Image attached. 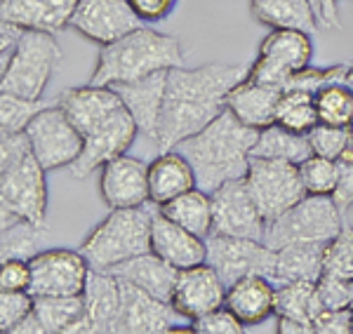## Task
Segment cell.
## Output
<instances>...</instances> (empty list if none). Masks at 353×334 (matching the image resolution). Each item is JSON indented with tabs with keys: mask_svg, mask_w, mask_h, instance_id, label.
<instances>
[{
	"mask_svg": "<svg viewBox=\"0 0 353 334\" xmlns=\"http://www.w3.org/2000/svg\"><path fill=\"white\" fill-rule=\"evenodd\" d=\"M250 64H203L198 69L174 66L168 71L165 104L158 127L156 146L174 149L179 141L208 127L226 109V94L248 76Z\"/></svg>",
	"mask_w": 353,
	"mask_h": 334,
	"instance_id": "cell-1",
	"label": "cell"
},
{
	"mask_svg": "<svg viewBox=\"0 0 353 334\" xmlns=\"http://www.w3.org/2000/svg\"><path fill=\"white\" fill-rule=\"evenodd\" d=\"M257 137L259 129L243 125L229 109H224L208 127L179 141L174 149L193 165L198 189L212 194L226 181L248 174Z\"/></svg>",
	"mask_w": 353,
	"mask_h": 334,
	"instance_id": "cell-2",
	"label": "cell"
},
{
	"mask_svg": "<svg viewBox=\"0 0 353 334\" xmlns=\"http://www.w3.org/2000/svg\"><path fill=\"white\" fill-rule=\"evenodd\" d=\"M174 66H184V50L179 38L153 31L149 26H139L118 41L101 45L92 78L88 83L113 87L118 83L170 71Z\"/></svg>",
	"mask_w": 353,
	"mask_h": 334,
	"instance_id": "cell-3",
	"label": "cell"
},
{
	"mask_svg": "<svg viewBox=\"0 0 353 334\" xmlns=\"http://www.w3.org/2000/svg\"><path fill=\"white\" fill-rule=\"evenodd\" d=\"M156 209V202L111 209L109 217L101 219L81 245L90 266L97 271H109L128 259L151 252V226Z\"/></svg>",
	"mask_w": 353,
	"mask_h": 334,
	"instance_id": "cell-4",
	"label": "cell"
},
{
	"mask_svg": "<svg viewBox=\"0 0 353 334\" xmlns=\"http://www.w3.org/2000/svg\"><path fill=\"white\" fill-rule=\"evenodd\" d=\"M61 61V48L54 33L26 31L10 54L8 64L0 66V92L26 99H43Z\"/></svg>",
	"mask_w": 353,
	"mask_h": 334,
	"instance_id": "cell-5",
	"label": "cell"
},
{
	"mask_svg": "<svg viewBox=\"0 0 353 334\" xmlns=\"http://www.w3.org/2000/svg\"><path fill=\"white\" fill-rule=\"evenodd\" d=\"M48 202V169L33 151L8 165H0V224L10 226L19 219L45 224Z\"/></svg>",
	"mask_w": 353,
	"mask_h": 334,
	"instance_id": "cell-6",
	"label": "cell"
},
{
	"mask_svg": "<svg viewBox=\"0 0 353 334\" xmlns=\"http://www.w3.org/2000/svg\"><path fill=\"white\" fill-rule=\"evenodd\" d=\"M344 226V212L332 196H304L294 207L266 226L264 242L273 250L285 245H327Z\"/></svg>",
	"mask_w": 353,
	"mask_h": 334,
	"instance_id": "cell-7",
	"label": "cell"
},
{
	"mask_svg": "<svg viewBox=\"0 0 353 334\" xmlns=\"http://www.w3.org/2000/svg\"><path fill=\"white\" fill-rule=\"evenodd\" d=\"M243 179L248 184L250 196L257 202L261 217L266 219V226L297 205L304 196H309L301 184L299 165L290 160L252 156L248 174Z\"/></svg>",
	"mask_w": 353,
	"mask_h": 334,
	"instance_id": "cell-8",
	"label": "cell"
},
{
	"mask_svg": "<svg viewBox=\"0 0 353 334\" xmlns=\"http://www.w3.org/2000/svg\"><path fill=\"white\" fill-rule=\"evenodd\" d=\"M311 33L297 31V28H271V33L259 45L257 56L250 61L248 78L283 87L294 71L311 66Z\"/></svg>",
	"mask_w": 353,
	"mask_h": 334,
	"instance_id": "cell-9",
	"label": "cell"
},
{
	"mask_svg": "<svg viewBox=\"0 0 353 334\" xmlns=\"http://www.w3.org/2000/svg\"><path fill=\"white\" fill-rule=\"evenodd\" d=\"M24 132L28 134V141H31L33 156L41 160V165L48 172L64 167L68 169L78 160V156L83 154L85 137L59 104L45 106L28 123Z\"/></svg>",
	"mask_w": 353,
	"mask_h": 334,
	"instance_id": "cell-10",
	"label": "cell"
},
{
	"mask_svg": "<svg viewBox=\"0 0 353 334\" xmlns=\"http://www.w3.org/2000/svg\"><path fill=\"white\" fill-rule=\"evenodd\" d=\"M205 242H208V264L217 271L226 287L245 275H266L273 280L276 250L264 240L210 233Z\"/></svg>",
	"mask_w": 353,
	"mask_h": 334,
	"instance_id": "cell-11",
	"label": "cell"
},
{
	"mask_svg": "<svg viewBox=\"0 0 353 334\" xmlns=\"http://www.w3.org/2000/svg\"><path fill=\"white\" fill-rule=\"evenodd\" d=\"M33 297H76L83 294L88 287L90 266L88 257L81 250H68V247H52V250H41L31 259Z\"/></svg>",
	"mask_w": 353,
	"mask_h": 334,
	"instance_id": "cell-12",
	"label": "cell"
},
{
	"mask_svg": "<svg viewBox=\"0 0 353 334\" xmlns=\"http://www.w3.org/2000/svg\"><path fill=\"white\" fill-rule=\"evenodd\" d=\"M212 233L264 240L266 219L250 196L245 179H233L212 191Z\"/></svg>",
	"mask_w": 353,
	"mask_h": 334,
	"instance_id": "cell-13",
	"label": "cell"
},
{
	"mask_svg": "<svg viewBox=\"0 0 353 334\" xmlns=\"http://www.w3.org/2000/svg\"><path fill=\"white\" fill-rule=\"evenodd\" d=\"M137 134H139V127H137L132 113L128 111V106H123L101 125H97L92 132L85 134L83 154L68 167V174L76 179H85L90 172L101 169V165H106L113 158L128 154Z\"/></svg>",
	"mask_w": 353,
	"mask_h": 334,
	"instance_id": "cell-14",
	"label": "cell"
},
{
	"mask_svg": "<svg viewBox=\"0 0 353 334\" xmlns=\"http://www.w3.org/2000/svg\"><path fill=\"white\" fill-rule=\"evenodd\" d=\"M68 26L101 48L144 26L128 0H78Z\"/></svg>",
	"mask_w": 353,
	"mask_h": 334,
	"instance_id": "cell-15",
	"label": "cell"
},
{
	"mask_svg": "<svg viewBox=\"0 0 353 334\" xmlns=\"http://www.w3.org/2000/svg\"><path fill=\"white\" fill-rule=\"evenodd\" d=\"M226 282L208 262L179 269L172 290V309L184 320H198L210 311L224 306Z\"/></svg>",
	"mask_w": 353,
	"mask_h": 334,
	"instance_id": "cell-16",
	"label": "cell"
},
{
	"mask_svg": "<svg viewBox=\"0 0 353 334\" xmlns=\"http://www.w3.org/2000/svg\"><path fill=\"white\" fill-rule=\"evenodd\" d=\"M99 191L101 200L111 209L146 205V202H151L149 165L128 154L113 158L106 165H101Z\"/></svg>",
	"mask_w": 353,
	"mask_h": 334,
	"instance_id": "cell-17",
	"label": "cell"
},
{
	"mask_svg": "<svg viewBox=\"0 0 353 334\" xmlns=\"http://www.w3.org/2000/svg\"><path fill=\"white\" fill-rule=\"evenodd\" d=\"M85 297V318L78 334H121V280L109 271L92 269Z\"/></svg>",
	"mask_w": 353,
	"mask_h": 334,
	"instance_id": "cell-18",
	"label": "cell"
},
{
	"mask_svg": "<svg viewBox=\"0 0 353 334\" xmlns=\"http://www.w3.org/2000/svg\"><path fill=\"white\" fill-rule=\"evenodd\" d=\"M123 309L121 334H161L172 332L179 320H184L170 302L153 297L132 282L121 280Z\"/></svg>",
	"mask_w": 353,
	"mask_h": 334,
	"instance_id": "cell-19",
	"label": "cell"
},
{
	"mask_svg": "<svg viewBox=\"0 0 353 334\" xmlns=\"http://www.w3.org/2000/svg\"><path fill=\"white\" fill-rule=\"evenodd\" d=\"M165 85H168V71H158L151 76L137 78V81L113 85L121 94L123 104L132 113L137 127L146 139L156 144L158 127H161L163 104H165Z\"/></svg>",
	"mask_w": 353,
	"mask_h": 334,
	"instance_id": "cell-20",
	"label": "cell"
},
{
	"mask_svg": "<svg viewBox=\"0 0 353 334\" xmlns=\"http://www.w3.org/2000/svg\"><path fill=\"white\" fill-rule=\"evenodd\" d=\"M57 104L66 111L73 125L81 129L85 137L97 125L111 118L118 109H123V99L111 85H81V87H68L59 94Z\"/></svg>",
	"mask_w": 353,
	"mask_h": 334,
	"instance_id": "cell-21",
	"label": "cell"
},
{
	"mask_svg": "<svg viewBox=\"0 0 353 334\" xmlns=\"http://www.w3.org/2000/svg\"><path fill=\"white\" fill-rule=\"evenodd\" d=\"M151 252L172 264L174 269H186L208 262V242L205 238L191 233L189 229L174 224L161 209H156L151 226Z\"/></svg>",
	"mask_w": 353,
	"mask_h": 334,
	"instance_id": "cell-22",
	"label": "cell"
},
{
	"mask_svg": "<svg viewBox=\"0 0 353 334\" xmlns=\"http://www.w3.org/2000/svg\"><path fill=\"white\" fill-rule=\"evenodd\" d=\"M224 306L245 327L261 325L276 315V282L266 275H245L226 287Z\"/></svg>",
	"mask_w": 353,
	"mask_h": 334,
	"instance_id": "cell-23",
	"label": "cell"
},
{
	"mask_svg": "<svg viewBox=\"0 0 353 334\" xmlns=\"http://www.w3.org/2000/svg\"><path fill=\"white\" fill-rule=\"evenodd\" d=\"M283 97V87L257 83L245 76L236 87L226 94V109H229L243 125L264 129L276 123V109Z\"/></svg>",
	"mask_w": 353,
	"mask_h": 334,
	"instance_id": "cell-24",
	"label": "cell"
},
{
	"mask_svg": "<svg viewBox=\"0 0 353 334\" xmlns=\"http://www.w3.org/2000/svg\"><path fill=\"white\" fill-rule=\"evenodd\" d=\"M78 0H0V19L26 31L59 33L68 26Z\"/></svg>",
	"mask_w": 353,
	"mask_h": 334,
	"instance_id": "cell-25",
	"label": "cell"
},
{
	"mask_svg": "<svg viewBox=\"0 0 353 334\" xmlns=\"http://www.w3.org/2000/svg\"><path fill=\"white\" fill-rule=\"evenodd\" d=\"M196 186L198 181L193 165L176 149L161 151V156H156L149 163V194L151 202H156L158 207Z\"/></svg>",
	"mask_w": 353,
	"mask_h": 334,
	"instance_id": "cell-26",
	"label": "cell"
},
{
	"mask_svg": "<svg viewBox=\"0 0 353 334\" xmlns=\"http://www.w3.org/2000/svg\"><path fill=\"white\" fill-rule=\"evenodd\" d=\"M109 273L116 275L118 280L132 282V285L141 287L144 292L163 299V302H170L179 269H174L172 264L161 259L156 252H144L139 257H132L128 262L113 266V269H109Z\"/></svg>",
	"mask_w": 353,
	"mask_h": 334,
	"instance_id": "cell-27",
	"label": "cell"
},
{
	"mask_svg": "<svg viewBox=\"0 0 353 334\" xmlns=\"http://www.w3.org/2000/svg\"><path fill=\"white\" fill-rule=\"evenodd\" d=\"M323 262H325V245H285L276 250V273L273 282H318L323 275Z\"/></svg>",
	"mask_w": 353,
	"mask_h": 334,
	"instance_id": "cell-28",
	"label": "cell"
},
{
	"mask_svg": "<svg viewBox=\"0 0 353 334\" xmlns=\"http://www.w3.org/2000/svg\"><path fill=\"white\" fill-rule=\"evenodd\" d=\"M250 12L269 28H297L313 33L318 17L309 0H250Z\"/></svg>",
	"mask_w": 353,
	"mask_h": 334,
	"instance_id": "cell-29",
	"label": "cell"
},
{
	"mask_svg": "<svg viewBox=\"0 0 353 334\" xmlns=\"http://www.w3.org/2000/svg\"><path fill=\"white\" fill-rule=\"evenodd\" d=\"M174 224L189 229L191 233L208 238L212 233V196L203 189H191L186 194L176 196L174 200L158 207Z\"/></svg>",
	"mask_w": 353,
	"mask_h": 334,
	"instance_id": "cell-30",
	"label": "cell"
},
{
	"mask_svg": "<svg viewBox=\"0 0 353 334\" xmlns=\"http://www.w3.org/2000/svg\"><path fill=\"white\" fill-rule=\"evenodd\" d=\"M311 154L313 151L309 134H297L292 129L278 125V123L259 129V137L252 146L254 158H278V160H290L297 165Z\"/></svg>",
	"mask_w": 353,
	"mask_h": 334,
	"instance_id": "cell-31",
	"label": "cell"
},
{
	"mask_svg": "<svg viewBox=\"0 0 353 334\" xmlns=\"http://www.w3.org/2000/svg\"><path fill=\"white\" fill-rule=\"evenodd\" d=\"M36 313L48 334H78L85 318V297H36Z\"/></svg>",
	"mask_w": 353,
	"mask_h": 334,
	"instance_id": "cell-32",
	"label": "cell"
},
{
	"mask_svg": "<svg viewBox=\"0 0 353 334\" xmlns=\"http://www.w3.org/2000/svg\"><path fill=\"white\" fill-rule=\"evenodd\" d=\"M325 309L318 297L316 282H281L276 285V315L301 320L313 327V320Z\"/></svg>",
	"mask_w": 353,
	"mask_h": 334,
	"instance_id": "cell-33",
	"label": "cell"
},
{
	"mask_svg": "<svg viewBox=\"0 0 353 334\" xmlns=\"http://www.w3.org/2000/svg\"><path fill=\"white\" fill-rule=\"evenodd\" d=\"M48 224H33L26 219L3 226L0 233V257H19V259H31L33 254L43 250V245L48 242Z\"/></svg>",
	"mask_w": 353,
	"mask_h": 334,
	"instance_id": "cell-34",
	"label": "cell"
},
{
	"mask_svg": "<svg viewBox=\"0 0 353 334\" xmlns=\"http://www.w3.org/2000/svg\"><path fill=\"white\" fill-rule=\"evenodd\" d=\"M276 123L297 134H309L318 125L316 97L309 92L283 90V97L276 109Z\"/></svg>",
	"mask_w": 353,
	"mask_h": 334,
	"instance_id": "cell-35",
	"label": "cell"
},
{
	"mask_svg": "<svg viewBox=\"0 0 353 334\" xmlns=\"http://www.w3.org/2000/svg\"><path fill=\"white\" fill-rule=\"evenodd\" d=\"M318 123L353 127V92L344 81L330 83L316 92Z\"/></svg>",
	"mask_w": 353,
	"mask_h": 334,
	"instance_id": "cell-36",
	"label": "cell"
},
{
	"mask_svg": "<svg viewBox=\"0 0 353 334\" xmlns=\"http://www.w3.org/2000/svg\"><path fill=\"white\" fill-rule=\"evenodd\" d=\"M45 109L43 99H26L10 92H0V132L14 134L24 132L28 123Z\"/></svg>",
	"mask_w": 353,
	"mask_h": 334,
	"instance_id": "cell-37",
	"label": "cell"
},
{
	"mask_svg": "<svg viewBox=\"0 0 353 334\" xmlns=\"http://www.w3.org/2000/svg\"><path fill=\"white\" fill-rule=\"evenodd\" d=\"M299 174L309 196H332L337 186V160L311 154L299 163Z\"/></svg>",
	"mask_w": 353,
	"mask_h": 334,
	"instance_id": "cell-38",
	"label": "cell"
},
{
	"mask_svg": "<svg viewBox=\"0 0 353 334\" xmlns=\"http://www.w3.org/2000/svg\"><path fill=\"white\" fill-rule=\"evenodd\" d=\"M323 275L353 282V226L344 224L339 233L325 245Z\"/></svg>",
	"mask_w": 353,
	"mask_h": 334,
	"instance_id": "cell-39",
	"label": "cell"
},
{
	"mask_svg": "<svg viewBox=\"0 0 353 334\" xmlns=\"http://www.w3.org/2000/svg\"><path fill=\"white\" fill-rule=\"evenodd\" d=\"M349 69V64H334L325 66V69H316V66H306L301 71H294L288 78L283 90H294V92H309L316 97L318 90H323L330 83L344 81V73Z\"/></svg>",
	"mask_w": 353,
	"mask_h": 334,
	"instance_id": "cell-40",
	"label": "cell"
},
{
	"mask_svg": "<svg viewBox=\"0 0 353 334\" xmlns=\"http://www.w3.org/2000/svg\"><path fill=\"white\" fill-rule=\"evenodd\" d=\"M309 141H311L313 154L337 160V158L353 144V127H337V125L318 123L309 132Z\"/></svg>",
	"mask_w": 353,
	"mask_h": 334,
	"instance_id": "cell-41",
	"label": "cell"
},
{
	"mask_svg": "<svg viewBox=\"0 0 353 334\" xmlns=\"http://www.w3.org/2000/svg\"><path fill=\"white\" fill-rule=\"evenodd\" d=\"M36 309V297L28 290H0V330L10 334Z\"/></svg>",
	"mask_w": 353,
	"mask_h": 334,
	"instance_id": "cell-42",
	"label": "cell"
},
{
	"mask_svg": "<svg viewBox=\"0 0 353 334\" xmlns=\"http://www.w3.org/2000/svg\"><path fill=\"white\" fill-rule=\"evenodd\" d=\"M191 325L193 332H201V334H241L245 330L243 322L226 306L210 311V313L201 315L198 320H193Z\"/></svg>",
	"mask_w": 353,
	"mask_h": 334,
	"instance_id": "cell-43",
	"label": "cell"
},
{
	"mask_svg": "<svg viewBox=\"0 0 353 334\" xmlns=\"http://www.w3.org/2000/svg\"><path fill=\"white\" fill-rule=\"evenodd\" d=\"M332 200L341 212L353 207V144L337 158V186Z\"/></svg>",
	"mask_w": 353,
	"mask_h": 334,
	"instance_id": "cell-44",
	"label": "cell"
},
{
	"mask_svg": "<svg viewBox=\"0 0 353 334\" xmlns=\"http://www.w3.org/2000/svg\"><path fill=\"white\" fill-rule=\"evenodd\" d=\"M33 271L28 259L10 257L0 266V290H31Z\"/></svg>",
	"mask_w": 353,
	"mask_h": 334,
	"instance_id": "cell-45",
	"label": "cell"
},
{
	"mask_svg": "<svg viewBox=\"0 0 353 334\" xmlns=\"http://www.w3.org/2000/svg\"><path fill=\"white\" fill-rule=\"evenodd\" d=\"M313 334H353V309H323L313 320Z\"/></svg>",
	"mask_w": 353,
	"mask_h": 334,
	"instance_id": "cell-46",
	"label": "cell"
},
{
	"mask_svg": "<svg viewBox=\"0 0 353 334\" xmlns=\"http://www.w3.org/2000/svg\"><path fill=\"white\" fill-rule=\"evenodd\" d=\"M318 285V297H321L325 309H349L351 306V282L332 278V275H321Z\"/></svg>",
	"mask_w": 353,
	"mask_h": 334,
	"instance_id": "cell-47",
	"label": "cell"
},
{
	"mask_svg": "<svg viewBox=\"0 0 353 334\" xmlns=\"http://www.w3.org/2000/svg\"><path fill=\"white\" fill-rule=\"evenodd\" d=\"M128 3L144 24H156L174 12L179 0H128Z\"/></svg>",
	"mask_w": 353,
	"mask_h": 334,
	"instance_id": "cell-48",
	"label": "cell"
},
{
	"mask_svg": "<svg viewBox=\"0 0 353 334\" xmlns=\"http://www.w3.org/2000/svg\"><path fill=\"white\" fill-rule=\"evenodd\" d=\"M26 33V28H21V26H17L12 24V21H3L0 19V66H5L8 64V59H10V54L14 52V48H17V43L21 41V36Z\"/></svg>",
	"mask_w": 353,
	"mask_h": 334,
	"instance_id": "cell-49",
	"label": "cell"
},
{
	"mask_svg": "<svg viewBox=\"0 0 353 334\" xmlns=\"http://www.w3.org/2000/svg\"><path fill=\"white\" fill-rule=\"evenodd\" d=\"M313 12L318 17V26L341 28L339 21V0H309Z\"/></svg>",
	"mask_w": 353,
	"mask_h": 334,
	"instance_id": "cell-50",
	"label": "cell"
},
{
	"mask_svg": "<svg viewBox=\"0 0 353 334\" xmlns=\"http://www.w3.org/2000/svg\"><path fill=\"white\" fill-rule=\"evenodd\" d=\"M276 318H278L276 330L281 334H313V327L306 325V322H301V320L285 318V315H276Z\"/></svg>",
	"mask_w": 353,
	"mask_h": 334,
	"instance_id": "cell-51",
	"label": "cell"
},
{
	"mask_svg": "<svg viewBox=\"0 0 353 334\" xmlns=\"http://www.w3.org/2000/svg\"><path fill=\"white\" fill-rule=\"evenodd\" d=\"M10 334H48V332H45L43 322H41V318H38L36 309H33L31 313H28L26 318L21 320L19 325H17Z\"/></svg>",
	"mask_w": 353,
	"mask_h": 334,
	"instance_id": "cell-52",
	"label": "cell"
},
{
	"mask_svg": "<svg viewBox=\"0 0 353 334\" xmlns=\"http://www.w3.org/2000/svg\"><path fill=\"white\" fill-rule=\"evenodd\" d=\"M344 83L349 85V87H351V92H353V61L349 64V69H346V73H344Z\"/></svg>",
	"mask_w": 353,
	"mask_h": 334,
	"instance_id": "cell-53",
	"label": "cell"
},
{
	"mask_svg": "<svg viewBox=\"0 0 353 334\" xmlns=\"http://www.w3.org/2000/svg\"><path fill=\"white\" fill-rule=\"evenodd\" d=\"M351 309H353V282H351Z\"/></svg>",
	"mask_w": 353,
	"mask_h": 334,
	"instance_id": "cell-54",
	"label": "cell"
}]
</instances>
